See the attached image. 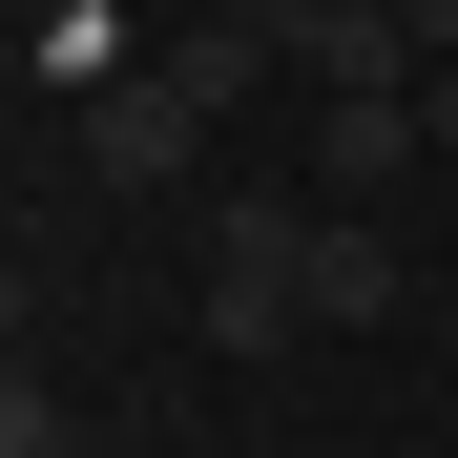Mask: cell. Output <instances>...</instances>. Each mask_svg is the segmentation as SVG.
<instances>
[{"label":"cell","mask_w":458,"mask_h":458,"mask_svg":"<svg viewBox=\"0 0 458 458\" xmlns=\"http://www.w3.org/2000/svg\"><path fill=\"white\" fill-rule=\"evenodd\" d=\"M417 146H437V125H417V84H375V105H334V125H313V188H334V208H375Z\"/></svg>","instance_id":"cell-4"},{"label":"cell","mask_w":458,"mask_h":458,"mask_svg":"<svg viewBox=\"0 0 458 458\" xmlns=\"http://www.w3.org/2000/svg\"><path fill=\"white\" fill-rule=\"evenodd\" d=\"M188 146H208V84H188L167 42L84 84V167H105V188H188Z\"/></svg>","instance_id":"cell-2"},{"label":"cell","mask_w":458,"mask_h":458,"mask_svg":"<svg viewBox=\"0 0 458 458\" xmlns=\"http://www.w3.org/2000/svg\"><path fill=\"white\" fill-rule=\"evenodd\" d=\"M396 21H417V63H458V0H396Z\"/></svg>","instance_id":"cell-8"},{"label":"cell","mask_w":458,"mask_h":458,"mask_svg":"<svg viewBox=\"0 0 458 458\" xmlns=\"http://www.w3.org/2000/svg\"><path fill=\"white\" fill-rule=\"evenodd\" d=\"M313 188H208V354H292L313 334Z\"/></svg>","instance_id":"cell-1"},{"label":"cell","mask_w":458,"mask_h":458,"mask_svg":"<svg viewBox=\"0 0 458 458\" xmlns=\"http://www.w3.org/2000/svg\"><path fill=\"white\" fill-rule=\"evenodd\" d=\"M292 84H313V105L417 84V21H396V0H313V21H292Z\"/></svg>","instance_id":"cell-3"},{"label":"cell","mask_w":458,"mask_h":458,"mask_svg":"<svg viewBox=\"0 0 458 458\" xmlns=\"http://www.w3.org/2000/svg\"><path fill=\"white\" fill-rule=\"evenodd\" d=\"M375 313H396V229L334 208V229H313V334H375Z\"/></svg>","instance_id":"cell-5"},{"label":"cell","mask_w":458,"mask_h":458,"mask_svg":"<svg viewBox=\"0 0 458 458\" xmlns=\"http://www.w3.org/2000/svg\"><path fill=\"white\" fill-rule=\"evenodd\" d=\"M0 458H84V417H63V396H42V354H21V375H0Z\"/></svg>","instance_id":"cell-7"},{"label":"cell","mask_w":458,"mask_h":458,"mask_svg":"<svg viewBox=\"0 0 458 458\" xmlns=\"http://www.w3.org/2000/svg\"><path fill=\"white\" fill-rule=\"evenodd\" d=\"M271 21H313V0H271Z\"/></svg>","instance_id":"cell-9"},{"label":"cell","mask_w":458,"mask_h":458,"mask_svg":"<svg viewBox=\"0 0 458 458\" xmlns=\"http://www.w3.org/2000/svg\"><path fill=\"white\" fill-rule=\"evenodd\" d=\"M167 63H188V84H208V125H229V105H250L271 63H292V21H271V0H229V21H188Z\"/></svg>","instance_id":"cell-6"}]
</instances>
